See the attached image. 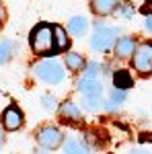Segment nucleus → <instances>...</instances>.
Instances as JSON below:
<instances>
[{"label": "nucleus", "mask_w": 152, "mask_h": 154, "mask_svg": "<svg viewBox=\"0 0 152 154\" xmlns=\"http://www.w3.org/2000/svg\"><path fill=\"white\" fill-rule=\"evenodd\" d=\"M99 64L97 62H88L86 68H84V78H99Z\"/></svg>", "instance_id": "19"}, {"label": "nucleus", "mask_w": 152, "mask_h": 154, "mask_svg": "<svg viewBox=\"0 0 152 154\" xmlns=\"http://www.w3.org/2000/svg\"><path fill=\"white\" fill-rule=\"evenodd\" d=\"M35 138H37V144L41 148H45V150H56L64 142V134L56 125H43V128H39Z\"/></svg>", "instance_id": "4"}, {"label": "nucleus", "mask_w": 152, "mask_h": 154, "mask_svg": "<svg viewBox=\"0 0 152 154\" xmlns=\"http://www.w3.org/2000/svg\"><path fill=\"white\" fill-rule=\"evenodd\" d=\"M113 84H115V88H121V91H126V88H132V76H129L128 70H117L113 74Z\"/></svg>", "instance_id": "13"}, {"label": "nucleus", "mask_w": 152, "mask_h": 154, "mask_svg": "<svg viewBox=\"0 0 152 154\" xmlns=\"http://www.w3.org/2000/svg\"><path fill=\"white\" fill-rule=\"evenodd\" d=\"M140 11L144 12V14H152V0H146V2H144V6H142Z\"/></svg>", "instance_id": "21"}, {"label": "nucleus", "mask_w": 152, "mask_h": 154, "mask_svg": "<svg viewBox=\"0 0 152 154\" xmlns=\"http://www.w3.org/2000/svg\"><path fill=\"white\" fill-rule=\"evenodd\" d=\"M82 105L88 111H99L103 107V99L101 97H82Z\"/></svg>", "instance_id": "18"}, {"label": "nucleus", "mask_w": 152, "mask_h": 154, "mask_svg": "<svg viewBox=\"0 0 152 154\" xmlns=\"http://www.w3.org/2000/svg\"><path fill=\"white\" fill-rule=\"evenodd\" d=\"M41 105L45 111H54L56 109V97L54 95H43L41 97Z\"/></svg>", "instance_id": "20"}, {"label": "nucleus", "mask_w": 152, "mask_h": 154, "mask_svg": "<svg viewBox=\"0 0 152 154\" xmlns=\"http://www.w3.org/2000/svg\"><path fill=\"white\" fill-rule=\"evenodd\" d=\"M82 66H84V58H82L80 54H76V51H68L66 54V68L70 72L82 70Z\"/></svg>", "instance_id": "14"}, {"label": "nucleus", "mask_w": 152, "mask_h": 154, "mask_svg": "<svg viewBox=\"0 0 152 154\" xmlns=\"http://www.w3.org/2000/svg\"><path fill=\"white\" fill-rule=\"evenodd\" d=\"M60 117L66 119V121H80L82 119V111H80V107L76 105V103L66 101V103L60 105Z\"/></svg>", "instance_id": "9"}, {"label": "nucleus", "mask_w": 152, "mask_h": 154, "mask_svg": "<svg viewBox=\"0 0 152 154\" xmlns=\"http://www.w3.org/2000/svg\"><path fill=\"white\" fill-rule=\"evenodd\" d=\"M117 35H119L117 27H105V25L97 23L93 35H91V48L95 51H109V49L113 48Z\"/></svg>", "instance_id": "3"}, {"label": "nucleus", "mask_w": 152, "mask_h": 154, "mask_svg": "<svg viewBox=\"0 0 152 154\" xmlns=\"http://www.w3.org/2000/svg\"><path fill=\"white\" fill-rule=\"evenodd\" d=\"M21 125H23V113H21V109H17L14 105L4 109V113H2V128L8 131H17Z\"/></svg>", "instance_id": "6"}, {"label": "nucleus", "mask_w": 152, "mask_h": 154, "mask_svg": "<svg viewBox=\"0 0 152 154\" xmlns=\"http://www.w3.org/2000/svg\"><path fill=\"white\" fill-rule=\"evenodd\" d=\"M132 58H134V68L140 74L150 72L152 70V43L150 41H144L140 45H136Z\"/></svg>", "instance_id": "5"}, {"label": "nucleus", "mask_w": 152, "mask_h": 154, "mask_svg": "<svg viewBox=\"0 0 152 154\" xmlns=\"http://www.w3.org/2000/svg\"><path fill=\"white\" fill-rule=\"evenodd\" d=\"M35 76L39 80H43L45 84H60L64 80V68L60 66V62L56 60H41L39 64H35Z\"/></svg>", "instance_id": "2"}, {"label": "nucleus", "mask_w": 152, "mask_h": 154, "mask_svg": "<svg viewBox=\"0 0 152 154\" xmlns=\"http://www.w3.org/2000/svg\"><path fill=\"white\" fill-rule=\"evenodd\" d=\"M126 91H121V88H115L113 93H111V97H109V101H107L105 105H107V109L109 111H113V109H117V107L121 105L123 101H126Z\"/></svg>", "instance_id": "16"}, {"label": "nucleus", "mask_w": 152, "mask_h": 154, "mask_svg": "<svg viewBox=\"0 0 152 154\" xmlns=\"http://www.w3.org/2000/svg\"><path fill=\"white\" fill-rule=\"evenodd\" d=\"M29 43H31V49L39 56H45L49 51H54V29L47 23L37 25L29 35Z\"/></svg>", "instance_id": "1"}, {"label": "nucleus", "mask_w": 152, "mask_h": 154, "mask_svg": "<svg viewBox=\"0 0 152 154\" xmlns=\"http://www.w3.org/2000/svg\"><path fill=\"white\" fill-rule=\"evenodd\" d=\"M4 17H6V11H4V6L0 4V27H2V23H4Z\"/></svg>", "instance_id": "23"}, {"label": "nucleus", "mask_w": 152, "mask_h": 154, "mask_svg": "<svg viewBox=\"0 0 152 154\" xmlns=\"http://www.w3.org/2000/svg\"><path fill=\"white\" fill-rule=\"evenodd\" d=\"M76 88L82 97H103V84L97 78H84L82 76L76 84Z\"/></svg>", "instance_id": "7"}, {"label": "nucleus", "mask_w": 152, "mask_h": 154, "mask_svg": "<svg viewBox=\"0 0 152 154\" xmlns=\"http://www.w3.org/2000/svg\"><path fill=\"white\" fill-rule=\"evenodd\" d=\"M91 8L99 17H107L117 8V0H91Z\"/></svg>", "instance_id": "10"}, {"label": "nucleus", "mask_w": 152, "mask_h": 154, "mask_svg": "<svg viewBox=\"0 0 152 154\" xmlns=\"http://www.w3.org/2000/svg\"><path fill=\"white\" fill-rule=\"evenodd\" d=\"M144 29L152 33V14H146V21H144Z\"/></svg>", "instance_id": "22"}, {"label": "nucleus", "mask_w": 152, "mask_h": 154, "mask_svg": "<svg viewBox=\"0 0 152 154\" xmlns=\"http://www.w3.org/2000/svg\"><path fill=\"white\" fill-rule=\"evenodd\" d=\"M54 29V51H64L70 48V39L62 27H51Z\"/></svg>", "instance_id": "11"}, {"label": "nucleus", "mask_w": 152, "mask_h": 154, "mask_svg": "<svg viewBox=\"0 0 152 154\" xmlns=\"http://www.w3.org/2000/svg\"><path fill=\"white\" fill-rule=\"evenodd\" d=\"M129 154H152V152H148V150H132Z\"/></svg>", "instance_id": "24"}, {"label": "nucleus", "mask_w": 152, "mask_h": 154, "mask_svg": "<svg viewBox=\"0 0 152 154\" xmlns=\"http://www.w3.org/2000/svg\"><path fill=\"white\" fill-rule=\"evenodd\" d=\"M12 54H14V43H12L11 39L0 41V64H6L12 58Z\"/></svg>", "instance_id": "17"}, {"label": "nucleus", "mask_w": 152, "mask_h": 154, "mask_svg": "<svg viewBox=\"0 0 152 154\" xmlns=\"http://www.w3.org/2000/svg\"><path fill=\"white\" fill-rule=\"evenodd\" d=\"M2 146H4V131L0 130V148H2Z\"/></svg>", "instance_id": "25"}, {"label": "nucleus", "mask_w": 152, "mask_h": 154, "mask_svg": "<svg viewBox=\"0 0 152 154\" xmlns=\"http://www.w3.org/2000/svg\"><path fill=\"white\" fill-rule=\"evenodd\" d=\"M134 49H136V39L134 37H119L115 41V56L117 58H121V60L132 58Z\"/></svg>", "instance_id": "8"}, {"label": "nucleus", "mask_w": 152, "mask_h": 154, "mask_svg": "<svg viewBox=\"0 0 152 154\" xmlns=\"http://www.w3.org/2000/svg\"><path fill=\"white\" fill-rule=\"evenodd\" d=\"M86 29H88V21L84 17H72L70 23H68V31L76 37H82L86 33Z\"/></svg>", "instance_id": "12"}, {"label": "nucleus", "mask_w": 152, "mask_h": 154, "mask_svg": "<svg viewBox=\"0 0 152 154\" xmlns=\"http://www.w3.org/2000/svg\"><path fill=\"white\" fill-rule=\"evenodd\" d=\"M64 154H91V152H88V148L82 142H78L76 138H72V140H68L66 146H64Z\"/></svg>", "instance_id": "15"}]
</instances>
